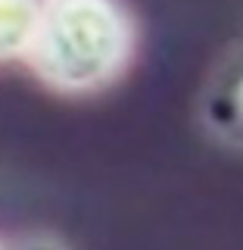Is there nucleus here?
<instances>
[{
	"instance_id": "obj_3",
	"label": "nucleus",
	"mask_w": 243,
	"mask_h": 250,
	"mask_svg": "<svg viewBox=\"0 0 243 250\" xmlns=\"http://www.w3.org/2000/svg\"><path fill=\"white\" fill-rule=\"evenodd\" d=\"M37 16L41 0H0V62L28 57Z\"/></svg>"
},
{
	"instance_id": "obj_1",
	"label": "nucleus",
	"mask_w": 243,
	"mask_h": 250,
	"mask_svg": "<svg viewBox=\"0 0 243 250\" xmlns=\"http://www.w3.org/2000/svg\"><path fill=\"white\" fill-rule=\"evenodd\" d=\"M134 19L122 0H41L28 66L56 94H97L134 57Z\"/></svg>"
},
{
	"instance_id": "obj_2",
	"label": "nucleus",
	"mask_w": 243,
	"mask_h": 250,
	"mask_svg": "<svg viewBox=\"0 0 243 250\" xmlns=\"http://www.w3.org/2000/svg\"><path fill=\"white\" fill-rule=\"evenodd\" d=\"M206 125L222 141L243 147V60H234L222 69L206 91L203 104Z\"/></svg>"
}]
</instances>
